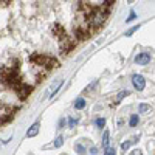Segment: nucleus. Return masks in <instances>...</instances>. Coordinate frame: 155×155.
<instances>
[{"mask_svg": "<svg viewBox=\"0 0 155 155\" xmlns=\"http://www.w3.org/2000/svg\"><path fill=\"white\" fill-rule=\"evenodd\" d=\"M107 16H109L107 12L99 6V8H95V9L92 11V14L87 16L85 19H87V23L90 25V27L95 28V30H98V28L101 27V25L107 20Z\"/></svg>", "mask_w": 155, "mask_h": 155, "instance_id": "obj_1", "label": "nucleus"}, {"mask_svg": "<svg viewBox=\"0 0 155 155\" xmlns=\"http://www.w3.org/2000/svg\"><path fill=\"white\" fill-rule=\"evenodd\" d=\"M30 61L33 64L39 67H45V68H58L59 67V62L54 59V58H50V56H44V54H33L30 58Z\"/></svg>", "mask_w": 155, "mask_h": 155, "instance_id": "obj_2", "label": "nucleus"}, {"mask_svg": "<svg viewBox=\"0 0 155 155\" xmlns=\"http://www.w3.org/2000/svg\"><path fill=\"white\" fill-rule=\"evenodd\" d=\"M17 112V107H9V106H3L2 107V126L9 123L12 118H14V115Z\"/></svg>", "mask_w": 155, "mask_h": 155, "instance_id": "obj_3", "label": "nucleus"}, {"mask_svg": "<svg viewBox=\"0 0 155 155\" xmlns=\"http://www.w3.org/2000/svg\"><path fill=\"white\" fill-rule=\"evenodd\" d=\"M31 92H33V87H31V85H27V84H22V85L16 90V93H17V96H19L20 101H25V99L30 96Z\"/></svg>", "mask_w": 155, "mask_h": 155, "instance_id": "obj_4", "label": "nucleus"}, {"mask_svg": "<svg viewBox=\"0 0 155 155\" xmlns=\"http://www.w3.org/2000/svg\"><path fill=\"white\" fill-rule=\"evenodd\" d=\"M132 85L135 90H144L146 87V79H144V76H141V74H134L132 76Z\"/></svg>", "mask_w": 155, "mask_h": 155, "instance_id": "obj_5", "label": "nucleus"}, {"mask_svg": "<svg viewBox=\"0 0 155 155\" xmlns=\"http://www.w3.org/2000/svg\"><path fill=\"white\" fill-rule=\"evenodd\" d=\"M150 62V54L149 53H140L135 56V64L137 65H147Z\"/></svg>", "mask_w": 155, "mask_h": 155, "instance_id": "obj_6", "label": "nucleus"}, {"mask_svg": "<svg viewBox=\"0 0 155 155\" xmlns=\"http://www.w3.org/2000/svg\"><path fill=\"white\" fill-rule=\"evenodd\" d=\"M53 34H54V36H58V37L61 39V41L67 39V31H65V28H64L62 25H59V23L53 25Z\"/></svg>", "mask_w": 155, "mask_h": 155, "instance_id": "obj_7", "label": "nucleus"}, {"mask_svg": "<svg viewBox=\"0 0 155 155\" xmlns=\"http://www.w3.org/2000/svg\"><path fill=\"white\" fill-rule=\"evenodd\" d=\"M62 42V45H61V48H62V51H64V54L65 53H70V51L74 48V42L71 41V39H64V41H61Z\"/></svg>", "mask_w": 155, "mask_h": 155, "instance_id": "obj_8", "label": "nucleus"}, {"mask_svg": "<svg viewBox=\"0 0 155 155\" xmlns=\"http://www.w3.org/2000/svg\"><path fill=\"white\" fill-rule=\"evenodd\" d=\"M39 127H41V124H39V123H34V124L28 129V130H27V137H28V138L36 137V135L39 134Z\"/></svg>", "mask_w": 155, "mask_h": 155, "instance_id": "obj_9", "label": "nucleus"}, {"mask_svg": "<svg viewBox=\"0 0 155 155\" xmlns=\"http://www.w3.org/2000/svg\"><path fill=\"white\" fill-rule=\"evenodd\" d=\"M138 140H140V137L137 135V137H132L130 140H129V141H124V143L121 144V149L123 150H127L129 147H130L132 144H135V143H138Z\"/></svg>", "mask_w": 155, "mask_h": 155, "instance_id": "obj_10", "label": "nucleus"}, {"mask_svg": "<svg viewBox=\"0 0 155 155\" xmlns=\"http://www.w3.org/2000/svg\"><path fill=\"white\" fill-rule=\"evenodd\" d=\"M129 95V90H121V92L116 95V98H115V101H113V106H116V104H120V102L126 98Z\"/></svg>", "mask_w": 155, "mask_h": 155, "instance_id": "obj_11", "label": "nucleus"}, {"mask_svg": "<svg viewBox=\"0 0 155 155\" xmlns=\"http://www.w3.org/2000/svg\"><path fill=\"white\" fill-rule=\"evenodd\" d=\"M62 84H64V81H56L53 85H51V88H50V90H51V92H50V98H53V96L58 93V90L61 88V85H62Z\"/></svg>", "mask_w": 155, "mask_h": 155, "instance_id": "obj_12", "label": "nucleus"}, {"mask_svg": "<svg viewBox=\"0 0 155 155\" xmlns=\"http://www.w3.org/2000/svg\"><path fill=\"white\" fill-rule=\"evenodd\" d=\"M113 3H115V0H104V3H102V9H104L107 14H110V9H112V6H113Z\"/></svg>", "mask_w": 155, "mask_h": 155, "instance_id": "obj_13", "label": "nucleus"}, {"mask_svg": "<svg viewBox=\"0 0 155 155\" xmlns=\"http://www.w3.org/2000/svg\"><path fill=\"white\" fill-rule=\"evenodd\" d=\"M85 104H87V102H85L84 98H78V99L74 101V109H76V110H82V109L85 107Z\"/></svg>", "mask_w": 155, "mask_h": 155, "instance_id": "obj_14", "label": "nucleus"}, {"mask_svg": "<svg viewBox=\"0 0 155 155\" xmlns=\"http://www.w3.org/2000/svg\"><path fill=\"white\" fill-rule=\"evenodd\" d=\"M109 138H110V134H109V130H106L104 135H102V147H104V149L109 147V141H110Z\"/></svg>", "mask_w": 155, "mask_h": 155, "instance_id": "obj_15", "label": "nucleus"}, {"mask_svg": "<svg viewBox=\"0 0 155 155\" xmlns=\"http://www.w3.org/2000/svg\"><path fill=\"white\" fill-rule=\"evenodd\" d=\"M138 123H140V116H138V115H130L129 126H130V127H135V126H138Z\"/></svg>", "mask_w": 155, "mask_h": 155, "instance_id": "obj_16", "label": "nucleus"}, {"mask_svg": "<svg viewBox=\"0 0 155 155\" xmlns=\"http://www.w3.org/2000/svg\"><path fill=\"white\" fill-rule=\"evenodd\" d=\"M138 110H140V113H146V112L150 110V106H149V104H140Z\"/></svg>", "mask_w": 155, "mask_h": 155, "instance_id": "obj_17", "label": "nucleus"}, {"mask_svg": "<svg viewBox=\"0 0 155 155\" xmlns=\"http://www.w3.org/2000/svg\"><path fill=\"white\" fill-rule=\"evenodd\" d=\"M62 144H64V137H61V135H59V137L54 140V147H61Z\"/></svg>", "mask_w": 155, "mask_h": 155, "instance_id": "obj_18", "label": "nucleus"}, {"mask_svg": "<svg viewBox=\"0 0 155 155\" xmlns=\"http://www.w3.org/2000/svg\"><path fill=\"white\" fill-rule=\"evenodd\" d=\"M74 149H76V152L79 153V155H84V153H85V147H84L82 144H76Z\"/></svg>", "mask_w": 155, "mask_h": 155, "instance_id": "obj_19", "label": "nucleus"}, {"mask_svg": "<svg viewBox=\"0 0 155 155\" xmlns=\"http://www.w3.org/2000/svg\"><path fill=\"white\" fill-rule=\"evenodd\" d=\"M78 123H79V120H78V118H73V116H70V118H68V127H74Z\"/></svg>", "mask_w": 155, "mask_h": 155, "instance_id": "obj_20", "label": "nucleus"}, {"mask_svg": "<svg viewBox=\"0 0 155 155\" xmlns=\"http://www.w3.org/2000/svg\"><path fill=\"white\" fill-rule=\"evenodd\" d=\"M95 124H96L98 127H101V129H102V127L106 126V120H104V118H98V120L95 121Z\"/></svg>", "mask_w": 155, "mask_h": 155, "instance_id": "obj_21", "label": "nucleus"}, {"mask_svg": "<svg viewBox=\"0 0 155 155\" xmlns=\"http://www.w3.org/2000/svg\"><path fill=\"white\" fill-rule=\"evenodd\" d=\"M104 155H116V150H115V147H107V149L104 150Z\"/></svg>", "mask_w": 155, "mask_h": 155, "instance_id": "obj_22", "label": "nucleus"}, {"mask_svg": "<svg viewBox=\"0 0 155 155\" xmlns=\"http://www.w3.org/2000/svg\"><path fill=\"white\" fill-rule=\"evenodd\" d=\"M129 155H143V150H141V149H135V150H132Z\"/></svg>", "mask_w": 155, "mask_h": 155, "instance_id": "obj_23", "label": "nucleus"}, {"mask_svg": "<svg viewBox=\"0 0 155 155\" xmlns=\"http://www.w3.org/2000/svg\"><path fill=\"white\" fill-rule=\"evenodd\" d=\"M135 19H137V14H135V12H130V16L127 17L126 22H132V20H135Z\"/></svg>", "mask_w": 155, "mask_h": 155, "instance_id": "obj_24", "label": "nucleus"}, {"mask_svg": "<svg viewBox=\"0 0 155 155\" xmlns=\"http://www.w3.org/2000/svg\"><path fill=\"white\" fill-rule=\"evenodd\" d=\"M138 28H140V27H134V28H132L130 31H127V36H132V34H134V33H135V31H137Z\"/></svg>", "mask_w": 155, "mask_h": 155, "instance_id": "obj_25", "label": "nucleus"}, {"mask_svg": "<svg viewBox=\"0 0 155 155\" xmlns=\"http://www.w3.org/2000/svg\"><path fill=\"white\" fill-rule=\"evenodd\" d=\"M90 152H92L93 155H96V153H98V150H96V147H92V149H90Z\"/></svg>", "mask_w": 155, "mask_h": 155, "instance_id": "obj_26", "label": "nucleus"}, {"mask_svg": "<svg viewBox=\"0 0 155 155\" xmlns=\"http://www.w3.org/2000/svg\"><path fill=\"white\" fill-rule=\"evenodd\" d=\"M64 124H65V120H61L59 121V127H64Z\"/></svg>", "mask_w": 155, "mask_h": 155, "instance_id": "obj_27", "label": "nucleus"}, {"mask_svg": "<svg viewBox=\"0 0 155 155\" xmlns=\"http://www.w3.org/2000/svg\"><path fill=\"white\" fill-rule=\"evenodd\" d=\"M64 155H65V153H64Z\"/></svg>", "mask_w": 155, "mask_h": 155, "instance_id": "obj_28", "label": "nucleus"}]
</instances>
